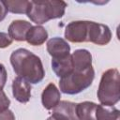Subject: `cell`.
<instances>
[{
  "instance_id": "1",
  "label": "cell",
  "mask_w": 120,
  "mask_h": 120,
  "mask_svg": "<svg viewBox=\"0 0 120 120\" xmlns=\"http://www.w3.org/2000/svg\"><path fill=\"white\" fill-rule=\"evenodd\" d=\"M10 64L18 77L24 79L30 84L40 82L45 71L41 59L24 48H19L10 54Z\"/></svg>"
},
{
  "instance_id": "2",
  "label": "cell",
  "mask_w": 120,
  "mask_h": 120,
  "mask_svg": "<svg viewBox=\"0 0 120 120\" xmlns=\"http://www.w3.org/2000/svg\"><path fill=\"white\" fill-rule=\"evenodd\" d=\"M67 3L57 0L29 1L27 17L37 25L43 24L50 20L62 18L65 14Z\"/></svg>"
},
{
  "instance_id": "3",
  "label": "cell",
  "mask_w": 120,
  "mask_h": 120,
  "mask_svg": "<svg viewBox=\"0 0 120 120\" xmlns=\"http://www.w3.org/2000/svg\"><path fill=\"white\" fill-rule=\"evenodd\" d=\"M98 98L101 105L114 106L120 99V74L117 68L103 72L98 88Z\"/></svg>"
},
{
  "instance_id": "4",
  "label": "cell",
  "mask_w": 120,
  "mask_h": 120,
  "mask_svg": "<svg viewBox=\"0 0 120 120\" xmlns=\"http://www.w3.org/2000/svg\"><path fill=\"white\" fill-rule=\"evenodd\" d=\"M95 78V70L93 67L82 71L73 70L70 74L60 78L59 88L61 92L68 95H76L88 88Z\"/></svg>"
},
{
  "instance_id": "5",
  "label": "cell",
  "mask_w": 120,
  "mask_h": 120,
  "mask_svg": "<svg viewBox=\"0 0 120 120\" xmlns=\"http://www.w3.org/2000/svg\"><path fill=\"white\" fill-rule=\"evenodd\" d=\"M90 21H73L65 29V38L73 43L88 42Z\"/></svg>"
},
{
  "instance_id": "6",
  "label": "cell",
  "mask_w": 120,
  "mask_h": 120,
  "mask_svg": "<svg viewBox=\"0 0 120 120\" xmlns=\"http://www.w3.org/2000/svg\"><path fill=\"white\" fill-rule=\"evenodd\" d=\"M111 39L112 32L107 25L90 21L88 30V42L103 46L108 44Z\"/></svg>"
},
{
  "instance_id": "7",
  "label": "cell",
  "mask_w": 120,
  "mask_h": 120,
  "mask_svg": "<svg viewBox=\"0 0 120 120\" xmlns=\"http://www.w3.org/2000/svg\"><path fill=\"white\" fill-rule=\"evenodd\" d=\"M52 116L56 120H78L76 115V103L60 100L52 109Z\"/></svg>"
},
{
  "instance_id": "8",
  "label": "cell",
  "mask_w": 120,
  "mask_h": 120,
  "mask_svg": "<svg viewBox=\"0 0 120 120\" xmlns=\"http://www.w3.org/2000/svg\"><path fill=\"white\" fill-rule=\"evenodd\" d=\"M47 52L52 58H61L70 54V46L64 38L54 37L47 41Z\"/></svg>"
},
{
  "instance_id": "9",
  "label": "cell",
  "mask_w": 120,
  "mask_h": 120,
  "mask_svg": "<svg viewBox=\"0 0 120 120\" xmlns=\"http://www.w3.org/2000/svg\"><path fill=\"white\" fill-rule=\"evenodd\" d=\"M12 94L21 103H26L31 98V84L22 78L16 77L12 82Z\"/></svg>"
},
{
  "instance_id": "10",
  "label": "cell",
  "mask_w": 120,
  "mask_h": 120,
  "mask_svg": "<svg viewBox=\"0 0 120 120\" xmlns=\"http://www.w3.org/2000/svg\"><path fill=\"white\" fill-rule=\"evenodd\" d=\"M61 98V94L56 85L52 82L49 83L43 90L41 94V102L45 109L52 110L59 102Z\"/></svg>"
},
{
  "instance_id": "11",
  "label": "cell",
  "mask_w": 120,
  "mask_h": 120,
  "mask_svg": "<svg viewBox=\"0 0 120 120\" xmlns=\"http://www.w3.org/2000/svg\"><path fill=\"white\" fill-rule=\"evenodd\" d=\"M33 25L24 20H15L8 26V36L12 40L24 41L26 34Z\"/></svg>"
},
{
  "instance_id": "12",
  "label": "cell",
  "mask_w": 120,
  "mask_h": 120,
  "mask_svg": "<svg viewBox=\"0 0 120 120\" xmlns=\"http://www.w3.org/2000/svg\"><path fill=\"white\" fill-rule=\"evenodd\" d=\"M73 64V70L82 71L92 66V55L89 51L85 49H79L74 51L71 54Z\"/></svg>"
},
{
  "instance_id": "13",
  "label": "cell",
  "mask_w": 120,
  "mask_h": 120,
  "mask_svg": "<svg viewBox=\"0 0 120 120\" xmlns=\"http://www.w3.org/2000/svg\"><path fill=\"white\" fill-rule=\"evenodd\" d=\"M52 68L54 74L59 78H63L70 74L73 71L71 54L61 58H52Z\"/></svg>"
},
{
  "instance_id": "14",
  "label": "cell",
  "mask_w": 120,
  "mask_h": 120,
  "mask_svg": "<svg viewBox=\"0 0 120 120\" xmlns=\"http://www.w3.org/2000/svg\"><path fill=\"white\" fill-rule=\"evenodd\" d=\"M48 38V32L41 25L32 26L26 34L25 40L33 46L42 45Z\"/></svg>"
},
{
  "instance_id": "15",
  "label": "cell",
  "mask_w": 120,
  "mask_h": 120,
  "mask_svg": "<svg viewBox=\"0 0 120 120\" xmlns=\"http://www.w3.org/2000/svg\"><path fill=\"white\" fill-rule=\"evenodd\" d=\"M98 104L92 101H83L76 104V115L78 120H96Z\"/></svg>"
},
{
  "instance_id": "16",
  "label": "cell",
  "mask_w": 120,
  "mask_h": 120,
  "mask_svg": "<svg viewBox=\"0 0 120 120\" xmlns=\"http://www.w3.org/2000/svg\"><path fill=\"white\" fill-rule=\"evenodd\" d=\"M96 120H120V112L114 106L98 105L96 110Z\"/></svg>"
},
{
  "instance_id": "17",
  "label": "cell",
  "mask_w": 120,
  "mask_h": 120,
  "mask_svg": "<svg viewBox=\"0 0 120 120\" xmlns=\"http://www.w3.org/2000/svg\"><path fill=\"white\" fill-rule=\"evenodd\" d=\"M8 11L15 14H26L29 7L27 0H8L5 1Z\"/></svg>"
},
{
  "instance_id": "18",
  "label": "cell",
  "mask_w": 120,
  "mask_h": 120,
  "mask_svg": "<svg viewBox=\"0 0 120 120\" xmlns=\"http://www.w3.org/2000/svg\"><path fill=\"white\" fill-rule=\"evenodd\" d=\"M10 105V100L7 97L6 93L3 90H0V112L8 109Z\"/></svg>"
},
{
  "instance_id": "19",
  "label": "cell",
  "mask_w": 120,
  "mask_h": 120,
  "mask_svg": "<svg viewBox=\"0 0 120 120\" xmlns=\"http://www.w3.org/2000/svg\"><path fill=\"white\" fill-rule=\"evenodd\" d=\"M12 43V39L9 38L8 34L4 33V32H0V48H7L9 45H11Z\"/></svg>"
},
{
  "instance_id": "20",
  "label": "cell",
  "mask_w": 120,
  "mask_h": 120,
  "mask_svg": "<svg viewBox=\"0 0 120 120\" xmlns=\"http://www.w3.org/2000/svg\"><path fill=\"white\" fill-rule=\"evenodd\" d=\"M7 79H8L7 69L3 64H0V90H3V88L5 87Z\"/></svg>"
},
{
  "instance_id": "21",
  "label": "cell",
  "mask_w": 120,
  "mask_h": 120,
  "mask_svg": "<svg viewBox=\"0 0 120 120\" xmlns=\"http://www.w3.org/2000/svg\"><path fill=\"white\" fill-rule=\"evenodd\" d=\"M0 120H15V115L12 111L8 109L0 112Z\"/></svg>"
},
{
  "instance_id": "22",
  "label": "cell",
  "mask_w": 120,
  "mask_h": 120,
  "mask_svg": "<svg viewBox=\"0 0 120 120\" xmlns=\"http://www.w3.org/2000/svg\"><path fill=\"white\" fill-rule=\"evenodd\" d=\"M8 12V8L6 5V2L0 0V22H2L6 18Z\"/></svg>"
},
{
  "instance_id": "23",
  "label": "cell",
  "mask_w": 120,
  "mask_h": 120,
  "mask_svg": "<svg viewBox=\"0 0 120 120\" xmlns=\"http://www.w3.org/2000/svg\"><path fill=\"white\" fill-rule=\"evenodd\" d=\"M47 120H56V119H54V118H53V117L51 115L50 117H48V118H47Z\"/></svg>"
}]
</instances>
